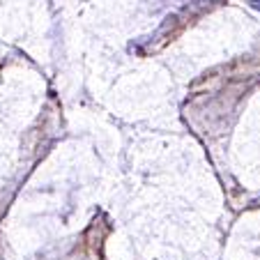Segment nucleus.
I'll list each match as a JSON object with an SVG mask.
<instances>
[{
  "label": "nucleus",
  "instance_id": "nucleus-1",
  "mask_svg": "<svg viewBox=\"0 0 260 260\" xmlns=\"http://www.w3.org/2000/svg\"><path fill=\"white\" fill-rule=\"evenodd\" d=\"M249 3H251L253 7H258V10H260V0H249Z\"/></svg>",
  "mask_w": 260,
  "mask_h": 260
}]
</instances>
